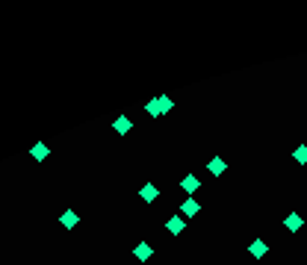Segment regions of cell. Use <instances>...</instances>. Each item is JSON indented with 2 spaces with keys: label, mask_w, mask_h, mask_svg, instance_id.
<instances>
[{
  "label": "cell",
  "mask_w": 307,
  "mask_h": 265,
  "mask_svg": "<svg viewBox=\"0 0 307 265\" xmlns=\"http://www.w3.org/2000/svg\"><path fill=\"white\" fill-rule=\"evenodd\" d=\"M207 171H210V174H213V177H222V174H224V171H227V162H224V159H222V156H213V159H210V162H207Z\"/></svg>",
  "instance_id": "cell-8"
},
{
  "label": "cell",
  "mask_w": 307,
  "mask_h": 265,
  "mask_svg": "<svg viewBox=\"0 0 307 265\" xmlns=\"http://www.w3.org/2000/svg\"><path fill=\"white\" fill-rule=\"evenodd\" d=\"M180 188H183V192H186V195H195V192H198V188H201V180H198L195 174H186V177L180 180Z\"/></svg>",
  "instance_id": "cell-4"
},
{
  "label": "cell",
  "mask_w": 307,
  "mask_h": 265,
  "mask_svg": "<svg viewBox=\"0 0 307 265\" xmlns=\"http://www.w3.org/2000/svg\"><path fill=\"white\" fill-rule=\"evenodd\" d=\"M48 154H51V147H48L45 141H38V144H33V147H30V156H33L35 162H45V159H48Z\"/></svg>",
  "instance_id": "cell-6"
},
{
  "label": "cell",
  "mask_w": 307,
  "mask_h": 265,
  "mask_svg": "<svg viewBox=\"0 0 307 265\" xmlns=\"http://www.w3.org/2000/svg\"><path fill=\"white\" fill-rule=\"evenodd\" d=\"M248 253H251V256H254V259H263V256H266V253H269V245H266V242H263V239H254V242H251V245H248Z\"/></svg>",
  "instance_id": "cell-9"
},
{
  "label": "cell",
  "mask_w": 307,
  "mask_h": 265,
  "mask_svg": "<svg viewBox=\"0 0 307 265\" xmlns=\"http://www.w3.org/2000/svg\"><path fill=\"white\" fill-rule=\"evenodd\" d=\"M112 130L119 133V136H127V133L133 130V121H130L127 115H119V118H112Z\"/></svg>",
  "instance_id": "cell-5"
},
{
  "label": "cell",
  "mask_w": 307,
  "mask_h": 265,
  "mask_svg": "<svg viewBox=\"0 0 307 265\" xmlns=\"http://www.w3.org/2000/svg\"><path fill=\"white\" fill-rule=\"evenodd\" d=\"M133 256H136L139 262H148V259L154 256V250H151V245H148V242H139V245H136V250H133Z\"/></svg>",
  "instance_id": "cell-12"
},
{
  "label": "cell",
  "mask_w": 307,
  "mask_h": 265,
  "mask_svg": "<svg viewBox=\"0 0 307 265\" xmlns=\"http://www.w3.org/2000/svg\"><path fill=\"white\" fill-rule=\"evenodd\" d=\"M292 156H295L298 165H307V144H298V147L292 150Z\"/></svg>",
  "instance_id": "cell-13"
},
{
  "label": "cell",
  "mask_w": 307,
  "mask_h": 265,
  "mask_svg": "<svg viewBox=\"0 0 307 265\" xmlns=\"http://www.w3.org/2000/svg\"><path fill=\"white\" fill-rule=\"evenodd\" d=\"M166 230H169L171 236H180V233L186 230V221H183V215H171V218L166 221Z\"/></svg>",
  "instance_id": "cell-3"
},
{
  "label": "cell",
  "mask_w": 307,
  "mask_h": 265,
  "mask_svg": "<svg viewBox=\"0 0 307 265\" xmlns=\"http://www.w3.org/2000/svg\"><path fill=\"white\" fill-rule=\"evenodd\" d=\"M77 221H80V218H77V212H74V209H65V212L59 215V224L65 227V230H74Z\"/></svg>",
  "instance_id": "cell-11"
},
{
  "label": "cell",
  "mask_w": 307,
  "mask_h": 265,
  "mask_svg": "<svg viewBox=\"0 0 307 265\" xmlns=\"http://www.w3.org/2000/svg\"><path fill=\"white\" fill-rule=\"evenodd\" d=\"M139 198L151 203V201H157V198H160V188H157V186H154V183H145V186L139 188Z\"/></svg>",
  "instance_id": "cell-7"
},
{
  "label": "cell",
  "mask_w": 307,
  "mask_h": 265,
  "mask_svg": "<svg viewBox=\"0 0 307 265\" xmlns=\"http://www.w3.org/2000/svg\"><path fill=\"white\" fill-rule=\"evenodd\" d=\"M198 212H201V203H198L195 198H186V201L180 203V215H183V218H195Z\"/></svg>",
  "instance_id": "cell-2"
},
{
  "label": "cell",
  "mask_w": 307,
  "mask_h": 265,
  "mask_svg": "<svg viewBox=\"0 0 307 265\" xmlns=\"http://www.w3.org/2000/svg\"><path fill=\"white\" fill-rule=\"evenodd\" d=\"M301 224H304V218H301L298 212H290V215L284 218V227H287V230H290V233H295V230H301Z\"/></svg>",
  "instance_id": "cell-10"
},
{
  "label": "cell",
  "mask_w": 307,
  "mask_h": 265,
  "mask_svg": "<svg viewBox=\"0 0 307 265\" xmlns=\"http://www.w3.org/2000/svg\"><path fill=\"white\" fill-rule=\"evenodd\" d=\"M169 109H174V100L169 97V94H160V97H151V100H145V112L151 118H160V115H166Z\"/></svg>",
  "instance_id": "cell-1"
}]
</instances>
